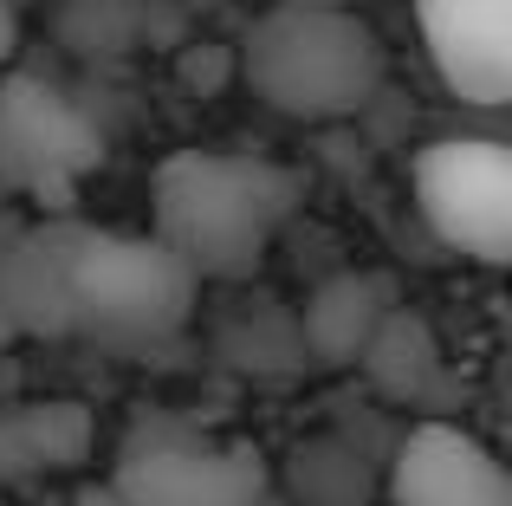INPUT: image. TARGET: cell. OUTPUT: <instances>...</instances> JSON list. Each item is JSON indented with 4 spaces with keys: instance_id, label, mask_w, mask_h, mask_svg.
I'll use <instances>...</instances> for the list:
<instances>
[{
    "instance_id": "obj_9",
    "label": "cell",
    "mask_w": 512,
    "mask_h": 506,
    "mask_svg": "<svg viewBox=\"0 0 512 506\" xmlns=\"http://www.w3.org/2000/svg\"><path fill=\"white\" fill-rule=\"evenodd\" d=\"M389 506H512V481L487 442L454 422H422L389 461Z\"/></svg>"
},
{
    "instance_id": "obj_6",
    "label": "cell",
    "mask_w": 512,
    "mask_h": 506,
    "mask_svg": "<svg viewBox=\"0 0 512 506\" xmlns=\"http://www.w3.org/2000/svg\"><path fill=\"white\" fill-rule=\"evenodd\" d=\"M104 163V137L59 85L7 78L0 85V182L46 208H72L78 182Z\"/></svg>"
},
{
    "instance_id": "obj_7",
    "label": "cell",
    "mask_w": 512,
    "mask_h": 506,
    "mask_svg": "<svg viewBox=\"0 0 512 506\" xmlns=\"http://www.w3.org/2000/svg\"><path fill=\"white\" fill-rule=\"evenodd\" d=\"M422 46L441 85L474 111L512 98V0H415Z\"/></svg>"
},
{
    "instance_id": "obj_12",
    "label": "cell",
    "mask_w": 512,
    "mask_h": 506,
    "mask_svg": "<svg viewBox=\"0 0 512 506\" xmlns=\"http://www.w3.org/2000/svg\"><path fill=\"white\" fill-rule=\"evenodd\" d=\"M357 364H370V377L383 383L389 396L415 403V396L428 390V377H435V338H428V325H422V318H409V312H389L383 325H376L370 351H363Z\"/></svg>"
},
{
    "instance_id": "obj_1",
    "label": "cell",
    "mask_w": 512,
    "mask_h": 506,
    "mask_svg": "<svg viewBox=\"0 0 512 506\" xmlns=\"http://www.w3.org/2000/svg\"><path fill=\"white\" fill-rule=\"evenodd\" d=\"M299 208V169L273 156L175 150L150 182L156 241L195 279H247Z\"/></svg>"
},
{
    "instance_id": "obj_3",
    "label": "cell",
    "mask_w": 512,
    "mask_h": 506,
    "mask_svg": "<svg viewBox=\"0 0 512 506\" xmlns=\"http://www.w3.org/2000/svg\"><path fill=\"white\" fill-rule=\"evenodd\" d=\"M201 279L156 234L91 228L72 266V331L111 351H156L195 318Z\"/></svg>"
},
{
    "instance_id": "obj_11",
    "label": "cell",
    "mask_w": 512,
    "mask_h": 506,
    "mask_svg": "<svg viewBox=\"0 0 512 506\" xmlns=\"http://www.w3.org/2000/svg\"><path fill=\"white\" fill-rule=\"evenodd\" d=\"M389 312H396V292H389L383 273H338L305 299L299 344L318 364H357Z\"/></svg>"
},
{
    "instance_id": "obj_13",
    "label": "cell",
    "mask_w": 512,
    "mask_h": 506,
    "mask_svg": "<svg viewBox=\"0 0 512 506\" xmlns=\"http://www.w3.org/2000/svg\"><path fill=\"white\" fill-rule=\"evenodd\" d=\"M13 46H20V7L0 0V59H13Z\"/></svg>"
},
{
    "instance_id": "obj_8",
    "label": "cell",
    "mask_w": 512,
    "mask_h": 506,
    "mask_svg": "<svg viewBox=\"0 0 512 506\" xmlns=\"http://www.w3.org/2000/svg\"><path fill=\"white\" fill-rule=\"evenodd\" d=\"M85 234V221L52 215L0 241V312L20 338H72V266Z\"/></svg>"
},
{
    "instance_id": "obj_10",
    "label": "cell",
    "mask_w": 512,
    "mask_h": 506,
    "mask_svg": "<svg viewBox=\"0 0 512 506\" xmlns=\"http://www.w3.org/2000/svg\"><path fill=\"white\" fill-rule=\"evenodd\" d=\"M91 409L72 396H46V403H13L0 409V487L39 481V474H72L91 461Z\"/></svg>"
},
{
    "instance_id": "obj_4",
    "label": "cell",
    "mask_w": 512,
    "mask_h": 506,
    "mask_svg": "<svg viewBox=\"0 0 512 506\" xmlns=\"http://www.w3.org/2000/svg\"><path fill=\"white\" fill-rule=\"evenodd\" d=\"M117 506H266V455L234 435H208L188 422H137L111 461Z\"/></svg>"
},
{
    "instance_id": "obj_14",
    "label": "cell",
    "mask_w": 512,
    "mask_h": 506,
    "mask_svg": "<svg viewBox=\"0 0 512 506\" xmlns=\"http://www.w3.org/2000/svg\"><path fill=\"white\" fill-rule=\"evenodd\" d=\"M72 506H117V494H111V481H104V487H78Z\"/></svg>"
},
{
    "instance_id": "obj_5",
    "label": "cell",
    "mask_w": 512,
    "mask_h": 506,
    "mask_svg": "<svg viewBox=\"0 0 512 506\" xmlns=\"http://www.w3.org/2000/svg\"><path fill=\"white\" fill-rule=\"evenodd\" d=\"M415 208L461 260H512V150L500 137H441L415 156Z\"/></svg>"
},
{
    "instance_id": "obj_15",
    "label": "cell",
    "mask_w": 512,
    "mask_h": 506,
    "mask_svg": "<svg viewBox=\"0 0 512 506\" xmlns=\"http://www.w3.org/2000/svg\"><path fill=\"white\" fill-rule=\"evenodd\" d=\"M305 7H350V13H357L363 0H305Z\"/></svg>"
},
{
    "instance_id": "obj_2",
    "label": "cell",
    "mask_w": 512,
    "mask_h": 506,
    "mask_svg": "<svg viewBox=\"0 0 512 506\" xmlns=\"http://www.w3.org/2000/svg\"><path fill=\"white\" fill-rule=\"evenodd\" d=\"M240 78L266 111L292 124H344L370 111L389 78V52L350 7L279 0L240 39Z\"/></svg>"
}]
</instances>
